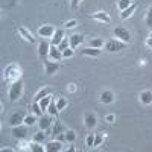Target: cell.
<instances>
[{
  "instance_id": "83f0119b",
  "label": "cell",
  "mask_w": 152,
  "mask_h": 152,
  "mask_svg": "<svg viewBox=\"0 0 152 152\" xmlns=\"http://www.w3.org/2000/svg\"><path fill=\"white\" fill-rule=\"evenodd\" d=\"M32 113L37 114L38 117H41V116H43V113H44V111H43L40 102H35V100H34V104H32Z\"/></svg>"
},
{
  "instance_id": "6da1fadb",
  "label": "cell",
  "mask_w": 152,
  "mask_h": 152,
  "mask_svg": "<svg viewBox=\"0 0 152 152\" xmlns=\"http://www.w3.org/2000/svg\"><path fill=\"white\" fill-rule=\"evenodd\" d=\"M20 76H21V69L17 64H9L3 70V78L6 82H15L20 79Z\"/></svg>"
},
{
  "instance_id": "ba28073f",
  "label": "cell",
  "mask_w": 152,
  "mask_h": 152,
  "mask_svg": "<svg viewBox=\"0 0 152 152\" xmlns=\"http://www.w3.org/2000/svg\"><path fill=\"white\" fill-rule=\"evenodd\" d=\"M50 44L49 41H47V38H43V40L38 43V55H40V58L41 59H46L47 56H49V50H50Z\"/></svg>"
},
{
  "instance_id": "f35d334b",
  "label": "cell",
  "mask_w": 152,
  "mask_h": 152,
  "mask_svg": "<svg viewBox=\"0 0 152 152\" xmlns=\"http://www.w3.org/2000/svg\"><path fill=\"white\" fill-rule=\"evenodd\" d=\"M76 24H78V21H76V20H69V21L64 23V28L66 29H73V28H76Z\"/></svg>"
},
{
  "instance_id": "7a4b0ae2",
  "label": "cell",
  "mask_w": 152,
  "mask_h": 152,
  "mask_svg": "<svg viewBox=\"0 0 152 152\" xmlns=\"http://www.w3.org/2000/svg\"><path fill=\"white\" fill-rule=\"evenodd\" d=\"M23 88H24V84L23 81H15L12 82V85L9 87V91H8V96H9V100L11 102H15V100H18L23 94Z\"/></svg>"
},
{
  "instance_id": "cb8c5ba5",
  "label": "cell",
  "mask_w": 152,
  "mask_h": 152,
  "mask_svg": "<svg viewBox=\"0 0 152 152\" xmlns=\"http://www.w3.org/2000/svg\"><path fill=\"white\" fill-rule=\"evenodd\" d=\"M46 137H47L46 131L40 129L38 132L34 134V138H32V140H34V142H38V143H46Z\"/></svg>"
},
{
  "instance_id": "d6a6232c",
  "label": "cell",
  "mask_w": 152,
  "mask_h": 152,
  "mask_svg": "<svg viewBox=\"0 0 152 152\" xmlns=\"http://www.w3.org/2000/svg\"><path fill=\"white\" fill-rule=\"evenodd\" d=\"M146 26H148V29H151L152 31V6L148 9V12H146Z\"/></svg>"
},
{
  "instance_id": "7402d4cb",
  "label": "cell",
  "mask_w": 152,
  "mask_h": 152,
  "mask_svg": "<svg viewBox=\"0 0 152 152\" xmlns=\"http://www.w3.org/2000/svg\"><path fill=\"white\" fill-rule=\"evenodd\" d=\"M49 94H52V90H50L49 87H44V88H41V90L35 94L34 100H35V102H40L43 97H46V96H49Z\"/></svg>"
},
{
  "instance_id": "8992f818",
  "label": "cell",
  "mask_w": 152,
  "mask_h": 152,
  "mask_svg": "<svg viewBox=\"0 0 152 152\" xmlns=\"http://www.w3.org/2000/svg\"><path fill=\"white\" fill-rule=\"evenodd\" d=\"M11 134L17 140H23L28 135V125H18V126H11Z\"/></svg>"
},
{
  "instance_id": "e575fe53",
  "label": "cell",
  "mask_w": 152,
  "mask_h": 152,
  "mask_svg": "<svg viewBox=\"0 0 152 152\" xmlns=\"http://www.w3.org/2000/svg\"><path fill=\"white\" fill-rule=\"evenodd\" d=\"M69 47H70V40H69L67 37H64V40L58 44V49L62 52V50H66V49H69Z\"/></svg>"
},
{
  "instance_id": "836d02e7",
  "label": "cell",
  "mask_w": 152,
  "mask_h": 152,
  "mask_svg": "<svg viewBox=\"0 0 152 152\" xmlns=\"http://www.w3.org/2000/svg\"><path fill=\"white\" fill-rule=\"evenodd\" d=\"M131 3H132V0H119V2H117V8H119V9H120V12H122L123 9L128 8Z\"/></svg>"
},
{
  "instance_id": "8fae6325",
  "label": "cell",
  "mask_w": 152,
  "mask_h": 152,
  "mask_svg": "<svg viewBox=\"0 0 152 152\" xmlns=\"http://www.w3.org/2000/svg\"><path fill=\"white\" fill-rule=\"evenodd\" d=\"M50 61H61L62 59V52L58 49V46H50V50H49V56H47Z\"/></svg>"
},
{
  "instance_id": "ffe728a7",
  "label": "cell",
  "mask_w": 152,
  "mask_h": 152,
  "mask_svg": "<svg viewBox=\"0 0 152 152\" xmlns=\"http://www.w3.org/2000/svg\"><path fill=\"white\" fill-rule=\"evenodd\" d=\"M62 40H64V31H62V29H56L55 34H53V37H52L50 44H52V46H58Z\"/></svg>"
},
{
  "instance_id": "ee69618b",
  "label": "cell",
  "mask_w": 152,
  "mask_h": 152,
  "mask_svg": "<svg viewBox=\"0 0 152 152\" xmlns=\"http://www.w3.org/2000/svg\"><path fill=\"white\" fill-rule=\"evenodd\" d=\"M149 37H151V38H152V31H151V35H149Z\"/></svg>"
},
{
  "instance_id": "7c38bea8",
  "label": "cell",
  "mask_w": 152,
  "mask_h": 152,
  "mask_svg": "<svg viewBox=\"0 0 152 152\" xmlns=\"http://www.w3.org/2000/svg\"><path fill=\"white\" fill-rule=\"evenodd\" d=\"M90 18L97 20V21H100V23H110V21H111V17L108 15V12H105V11L94 12V14H91V15H90Z\"/></svg>"
},
{
  "instance_id": "ab89813d",
  "label": "cell",
  "mask_w": 152,
  "mask_h": 152,
  "mask_svg": "<svg viewBox=\"0 0 152 152\" xmlns=\"http://www.w3.org/2000/svg\"><path fill=\"white\" fill-rule=\"evenodd\" d=\"M82 2V0H72V9H76L79 6V3Z\"/></svg>"
},
{
  "instance_id": "30bf717a",
  "label": "cell",
  "mask_w": 152,
  "mask_h": 152,
  "mask_svg": "<svg viewBox=\"0 0 152 152\" xmlns=\"http://www.w3.org/2000/svg\"><path fill=\"white\" fill-rule=\"evenodd\" d=\"M55 34V28L52 24H43V26L38 29V35L41 38H52Z\"/></svg>"
},
{
  "instance_id": "ac0fdd59",
  "label": "cell",
  "mask_w": 152,
  "mask_h": 152,
  "mask_svg": "<svg viewBox=\"0 0 152 152\" xmlns=\"http://www.w3.org/2000/svg\"><path fill=\"white\" fill-rule=\"evenodd\" d=\"M114 99H116V96H114V93L110 91V90H105V91H102L99 94V100L102 104H113Z\"/></svg>"
},
{
  "instance_id": "2e32d148",
  "label": "cell",
  "mask_w": 152,
  "mask_h": 152,
  "mask_svg": "<svg viewBox=\"0 0 152 152\" xmlns=\"http://www.w3.org/2000/svg\"><path fill=\"white\" fill-rule=\"evenodd\" d=\"M84 122H85V126L88 129H93L94 126L97 125V117H96V114L93 113H87L85 114V117H84Z\"/></svg>"
},
{
  "instance_id": "8d00e7d4",
  "label": "cell",
  "mask_w": 152,
  "mask_h": 152,
  "mask_svg": "<svg viewBox=\"0 0 152 152\" xmlns=\"http://www.w3.org/2000/svg\"><path fill=\"white\" fill-rule=\"evenodd\" d=\"M73 55H75V49H72V47H69V49H66V50H62V59L72 58Z\"/></svg>"
},
{
  "instance_id": "277c9868",
  "label": "cell",
  "mask_w": 152,
  "mask_h": 152,
  "mask_svg": "<svg viewBox=\"0 0 152 152\" xmlns=\"http://www.w3.org/2000/svg\"><path fill=\"white\" fill-rule=\"evenodd\" d=\"M113 35L116 37L117 40H120V41H123V43H126V44H128V43L132 40L131 32H129L128 29H126V28H123V26H117V28H114Z\"/></svg>"
},
{
  "instance_id": "4316f807",
  "label": "cell",
  "mask_w": 152,
  "mask_h": 152,
  "mask_svg": "<svg viewBox=\"0 0 152 152\" xmlns=\"http://www.w3.org/2000/svg\"><path fill=\"white\" fill-rule=\"evenodd\" d=\"M47 113L50 114V116H58V107H56V102H55V100L52 99V102H50V105H49V108H47Z\"/></svg>"
},
{
  "instance_id": "9c48e42d",
  "label": "cell",
  "mask_w": 152,
  "mask_h": 152,
  "mask_svg": "<svg viewBox=\"0 0 152 152\" xmlns=\"http://www.w3.org/2000/svg\"><path fill=\"white\" fill-rule=\"evenodd\" d=\"M44 61V69H46V75L47 76H52L53 73H56L59 70V64L56 61H50V59H43Z\"/></svg>"
},
{
  "instance_id": "1f68e13d",
  "label": "cell",
  "mask_w": 152,
  "mask_h": 152,
  "mask_svg": "<svg viewBox=\"0 0 152 152\" xmlns=\"http://www.w3.org/2000/svg\"><path fill=\"white\" fill-rule=\"evenodd\" d=\"M102 142H104V134L102 132L94 134V145H93V148H99L100 145H102Z\"/></svg>"
},
{
  "instance_id": "5bb4252c",
  "label": "cell",
  "mask_w": 152,
  "mask_h": 152,
  "mask_svg": "<svg viewBox=\"0 0 152 152\" xmlns=\"http://www.w3.org/2000/svg\"><path fill=\"white\" fill-rule=\"evenodd\" d=\"M18 34L23 37V40H26L28 43H35V37L32 35V32L28 29V28H24V26H18Z\"/></svg>"
},
{
  "instance_id": "9a60e30c",
  "label": "cell",
  "mask_w": 152,
  "mask_h": 152,
  "mask_svg": "<svg viewBox=\"0 0 152 152\" xmlns=\"http://www.w3.org/2000/svg\"><path fill=\"white\" fill-rule=\"evenodd\" d=\"M66 131H67V128L64 126V123H62V122H59V120H55L53 122V126H52V135L53 137H58L61 134H64Z\"/></svg>"
},
{
  "instance_id": "3957f363",
  "label": "cell",
  "mask_w": 152,
  "mask_h": 152,
  "mask_svg": "<svg viewBox=\"0 0 152 152\" xmlns=\"http://www.w3.org/2000/svg\"><path fill=\"white\" fill-rule=\"evenodd\" d=\"M104 47H105L107 52L116 53V52H120V50H123V49L126 47V43L117 40V38H113V40H110V41H107V43L104 44Z\"/></svg>"
},
{
  "instance_id": "d6986e66",
  "label": "cell",
  "mask_w": 152,
  "mask_h": 152,
  "mask_svg": "<svg viewBox=\"0 0 152 152\" xmlns=\"http://www.w3.org/2000/svg\"><path fill=\"white\" fill-rule=\"evenodd\" d=\"M69 40H70V47L72 49H76L79 44H82L84 43V35H81V34H73V35H70L69 37Z\"/></svg>"
},
{
  "instance_id": "d4e9b609",
  "label": "cell",
  "mask_w": 152,
  "mask_h": 152,
  "mask_svg": "<svg viewBox=\"0 0 152 152\" xmlns=\"http://www.w3.org/2000/svg\"><path fill=\"white\" fill-rule=\"evenodd\" d=\"M29 151H35V152H43L46 151V146H43V143H38V142H34L29 143Z\"/></svg>"
},
{
  "instance_id": "484cf974",
  "label": "cell",
  "mask_w": 152,
  "mask_h": 152,
  "mask_svg": "<svg viewBox=\"0 0 152 152\" xmlns=\"http://www.w3.org/2000/svg\"><path fill=\"white\" fill-rule=\"evenodd\" d=\"M50 102H52V94H49V96H46V97H43V99L40 100V105H41L43 111H47V108H49Z\"/></svg>"
},
{
  "instance_id": "4dcf8cb0",
  "label": "cell",
  "mask_w": 152,
  "mask_h": 152,
  "mask_svg": "<svg viewBox=\"0 0 152 152\" xmlns=\"http://www.w3.org/2000/svg\"><path fill=\"white\" fill-rule=\"evenodd\" d=\"M76 140V132L73 129H67L66 131V142L67 143H73Z\"/></svg>"
},
{
  "instance_id": "7bdbcfd3",
  "label": "cell",
  "mask_w": 152,
  "mask_h": 152,
  "mask_svg": "<svg viewBox=\"0 0 152 152\" xmlns=\"http://www.w3.org/2000/svg\"><path fill=\"white\" fill-rule=\"evenodd\" d=\"M69 90L73 93V91H76V87H75V84H70V87H69Z\"/></svg>"
},
{
  "instance_id": "44dd1931",
  "label": "cell",
  "mask_w": 152,
  "mask_h": 152,
  "mask_svg": "<svg viewBox=\"0 0 152 152\" xmlns=\"http://www.w3.org/2000/svg\"><path fill=\"white\" fill-rule=\"evenodd\" d=\"M138 97H140V102L145 104V105H151V104H152V91H151V90L142 91Z\"/></svg>"
},
{
  "instance_id": "b9f144b4",
  "label": "cell",
  "mask_w": 152,
  "mask_h": 152,
  "mask_svg": "<svg viewBox=\"0 0 152 152\" xmlns=\"http://www.w3.org/2000/svg\"><path fill=\"white\" fill-rule=\"evenodd\" d=\"M146 46H148L149 49H152V38H151V37H149L148 40H146Z\"/></svg>"
},
{
  "instance_id": "e0dca14e",
  "label": "cell",
  "mask_w": 152,
  "mask_h": 152,
  "mask_svg": "<svg viewBox=\"0 0 152 152\" xmlns=\"http://www.w3.org/2000/svg\"><path fill=\"white\" fill-rule=\"evenodd\" d=\"M44 146H46L47 152H59V151H62V143L59 140H50Z\"/></svg>"
},
{
  "instance_id": "60d3db41",
  "label": "cell",
  "mask_w": 152,
  "mask_h": 152,
  "mask_svg": "<svg viewBox=\"0 0 152 152\" xmlns=\"http://www.w3.org/2000/svg\"><path fill=\"white\" fill-rule=\"evenodd\" d=\"M105 119H107V122H110V123H111V122H114V119H116V117H114L113 114H108V116H107Z\"/></svg>"
},
{
  "instance_id": "5b68a950",
  "label": "cell",
  "mask_w": 152,
  "mask_h": 152,
  "mask_svg": "<svg viewBox=\"0 0 152 152\" xmlns=\"http://www.w3.org/2000/svg\"><path fill=\"white\" fill-rule=\"evenodd\" d=\"M24 117H26V113H24V111H15V113H12L11 116H9L8 125H9V126L23 125V123H24Z\"/></svg>"
},
{
  "instance_id": "d590c367",
  "label": "cell",
  "mask_w": 152,
  "mask_h": 152,
  "mask_svg": "<svg viewBox=\"0 0 152 152\" xmlns=\"http://www.w3.org/2000/svg\"><path fill=\"white\" fill-rule=\"evenodd\" d=\"M56 107H58V111L64 110V108L67 107V99H66V97H59V99L56 100Z\"/></svg>"
},
{
  "instance_id": "4fadbf2b",
  "label": "cell",
  "mask_w": 152,
  "mask_h": 152,
  "mask_svg": "<svg viewBox=\"0 0 152 152\" xmlns=\"http://www.w3.org/2000/svg\"><path fill=\"white\" fill-rule=\"evenodd\" d=\"M137 8H138V3H137V2H132L128 8L123 9V11L120 12V18H122V20H126L128 17H131V15L134 14V12L137 11Z\"/></svg>"
},
{
  "instance_id": "f546056e",
  "label": "cell",
  "mask_w": 152,
  "mask_h": 152,
  "mask_svg": "<svg viewBox=\"0 0 152 152\" xmlns=\"http://www.w3.org/2000/svg\"><path fill=\"white\" fill-rule=\"evenodd\" d=\"M90 47H94V49L104 47V40L102 38H93V40L90 41Z\"/></svg>"
},
{
  "instance_id": "52a82bcc",
  "label": "cell",
  "mask_w": 152,
  "mask_h": 152,
  "mask_svg": "<svg viewBox=\"0 0 152 152\" xmlns=\"http://www.w3.org/2000/svg\"><path fill=\"white\" fill-rule=\"evenodd\" d=\"M53 116H50V114H43V116L40 117V120H38V126H40V129L49 132L50 128L53 126Z\"/></svg>"
},
{
  "instance_id": "603a6c76",
  "label": "cell",
  "mask_w": 152,
  "mask_h": 152,
  "mask_svg": "<svg viewBox=\"0 0 152 152\" xmlns=\"http://www.w3.org/2000/svg\"><path fill=\"white\" fill-rule=\"evenodd\" d=\"M81 53L85 55V56H99L100 55V49H94V47H87V49H82Z\"/></svg>"
},
{
  "instance_id": "f1b7e54d",
  "label": "cell",
  "mask_w": 152,
  "mask_h": 152,
  "mask_svg": "<svg viewBox=\"0 0 152 152\" xmlns=\"http://www.w3.org/2000/svg\"><path fill=\"white\" fill-rule=\"evenodd\" d=\"M37 114H29V116H26V117H24V125H28V126H32V125H35L37 123Z\"/></svg>"
},
{
  "instance_id": "74e56055",
  "label": "cell",
  "mask_w": 152,
  "mask_h": 152,
  "mask_svg": "<svg viewBox=\"0 0 152 152\" xmlns=\"http://www.w3.org/2000/svg\"><path fill=\"white\" fill-rule=\"evenodd\" d=\"M85 145H87L88 148H93V145H94V134H88V135H87Z\"/></svg>"
}]
</instances>
